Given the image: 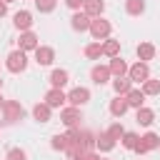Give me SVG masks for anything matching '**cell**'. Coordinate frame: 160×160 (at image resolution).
I'll list each match as a JSON object with an SVG mask.
<instances>
[{
    "mask_svg": "<svg viewBox=\"0 0 160 160\" xmlns=\"http://www.w3.org/2000/svg\"><path fill=\"white\" fill-rule=\"evenodd\" d=\"M122 132H125V130H122V125H120V122H112V125L108 128V135H110V138H112L115 142H118V140L122 138Z\"/></svg>",
    "mask_w": 160,
    "mask_h": 160,
    "instance_id": "obj_31",
    "label": "cell"
},
{
    "mask_svg": "<svg viewBox=\"0 0 160 160\" xmlns=\"http://www.w3.org/2000/svg\"><path fill=\"white\" fill-rule=\"evenodd\" d=\"M68 142H70L68 135H52V142H50V145H52V150H62V152H65Z\"/></svg>",
    "mask_w": 160,
    "mask_h": 160,
    "instance_id": "obj_29",
    "label": "cell"
},
{
    "mask_svg": "<svg viewBox=\"0 0 160 160\" xmlns=\"http://www.w3.org/2000/svg\"><path fill=\"white\" fill-rule=\"evenodd\" d=\"M155 148H160V135H155V132H145V135L138 140L135 152H138V155H145V152H150V150H155Z\"/></svg>",
    "mask_w": 160,
    "mask_h": 160,
    "instance_id": "obj_4",
    "label": "cell"
},
{
    "mask_svg": "<svg viewBox=\"0 0 160 160\" xmlns=\"http://www.w3.org/2000/svg\"><path fill=\"white\" fill-rule=\"evenodd\" d=\"M5 160H28V155H25V150H20V148H12V150H8Z\"/></svg>",
    "mask_w": 160,
    "mask_h": 160,
    "instance_id": "obj_32",
    "label": "cell"
},
{
    "mask_svg": "<svg viewBox=\"0 0 160 160\" xmlns=\"http://www.w3.org/2000/svg\"><path fill=\"white\" fill-rule=\"evenodd\" d=\"M135 122L138 125H142V128H150L152 122H155V112L150 110V108H138V112H135Z\"/></svg>",
    "mask_w": 160,
    "mask_h": 160,
    "instance_id": "obj_15",
    "label": "cell"
},
{
    "mask_svg": "<svg viewBox=\"0 0 160 160\" xmlns=\"http://www.w3.org/2000/svg\"><path fill=\"white\" fill-rule=\"evenodd\" d=\"M142 92H145V95H160V80L148 78V80L142 82Z\"/></svg>",
    "mask_w": 160,
    "mask_h": 160,
    "instance_id": "obj_26",
    "label": "cell"
},
{
    "mask_svg": "<svg viewBox=\"0 0 160 160\" xmlns=\"http://www.w3.org/2000/svg\"><path fill=\"white\" fill-rule=\"evenodd\" d=\"M5 68L10 70V72H22L25 68H28V58H25V52L18 48V50H12V52H8V58H5Z\"/></svg>",
    "mask_w": 160,
    "mask_h": 160,
    "instance_id": "obj_2",
    "label": "cell"
},
{
    "mask_svg": "<svg viewBox=\"0 0 160 160\" xmlns=\"http://www.w3.org/2000/svg\"><path fill=\"white\" fill-rule=\"evenodd\" d=\"M85 55H88L90 60H98V58L102 55V45H100V42H90V45L85 48Z\"/></svg>",
    "mask_w": 160,
    "mask_h": 160,
    "instance_id": "obj_28",
    "label": "cell"
},
{
    "mask_svg": "<svg viewBox=\"0 0 160 160\" xmlns=\"http://www.w3.org/2000/svg\"><path fill=\"white\" fill-rule=\"evenodd\" d=\"M125 100H128V108H135V110H138V108H142V102H145V92L130 88V90L125 92Z\"/></svg>",
    "mask_w": 160,
    "mask_h": 160,
    "instance_id": "obj_16",
    "label": "cell"
},
{
    "mask_svg": "<svg viewBox=\"0 0 160 160\" xmlns=\"http://www.w3.org/2000/svg\"><path fill=\"white\" fill-rule=\"evenodd\" d=\"M90 20H92V18H88L85 12L75 10V15L70 18V25H72V30H78V32H85V30L90 28Z\"/></svg>",
    "mask_w": 160,
    "mask_h": 160,
    "instance_id": "obj_13",
    "label": "cell"
},
{
    "mask_svg": "<svg viewBox=\"0 0 160 160\" xmlns=\"http://www.w3.org/2000/svg\"><path fill=\"white\" fill-rule=\"evenodd\" d=\"M5 12H8V2H2V0H0V18H2Z\"/></svg>",
    "mask_w": 160,
    "mask_h": 160,
    "instance_id": "obj_35",
    "label": "cell"
},
{
    "mask_svg": "<svg viewBox=\"0 0 160 160\" xmlns=\"http://www.w3.org/2000/svg\"><path fill=\"white\" fill-rule=\"evenodd\" d=\"M128 15H142L145 12V0H125Z\"/></svg>",
    "mask_w": 160,
    "mask_h": 160,
    "instance_id": "obj_25",
    "label": "cell"
},
{
    "mask_svg": "<svg viewBox=\"0 0 160 160\" xmlns=\"http://www.w3.org/2000/svg\"><path fill=\"white\" fill-rule=\"evenodd\" d=\"M0 88H2V80H0Z\"/></svg>",
    "mask_w": 160,
    "mask_h": 160,
    "instance_id": "obj_38",
    "label": "cell"
},
{
    "mask_svg": "<svg viewBox=\"0 0 160 160\" xmlns=\"http://www.w3.org/2000/svg\"><path fill=\"white\" fill-rule=\"evenodd\" d=\"M138 58H140L142 62L152 60V58H155V45H152V42H140V45H138Z\"/></svg>",
    "mask_w": 160,
    "mask_h": 160,
    "instance_id": "obj_23",
    "label": "cell"
},
{
    "mask_svg": "<svg viewBox=\"0 0 160 160\" xmlns=\"http://www.w3.org/2000/svg\"><path fill=\"white\" fill-rule=\"evenodd\" d=\"M88 100H90V90H88V88H72V90L68 92V102L75 105V108L85 105Z\"/></svg>",
    "mask_w": 160,
    "mask_h": 160,
    "instance_id": "obj_8",
    "label": "cell"
},
{
    "mask_svg": "<svg viewBox=\"0 0 160 160\" xmlns=\"http://www.w3.org/2000/svg\"><path fill=\"white\" fill-rule=\"evenodd\" d=\"M138 135L135 132H122V138H120V142H122V148H128V150H135V145H138Z\"/></svg>",
    "mask_w": 160,
    "mask_h": 160,
    "instance_id": "obj_27",
    "label": "cell"
},
{
    "mask_svg": "<svg viewBox=\"0 0 160 160\" xmlns=\"http://www.w3.org/2000/svg\"><path fill=\"white\" fill-rule=\"evenodd\" d=\"M55 5H58V0H35V8H38L40 12H52Z\"/></svg>",
    "mask_w": 160,
    "mask_h": 160,
    "instance_id": "obj_30",
    "label": "cell"
},
{
    "mask_svg": "<svg viewBox=\"0 0 160 160\" xmlns=\"http://www.w3.org/2000/svg\"><path fill=\"white\" fill-rule=\"evenodd\" d=\"M102 10H105V2H102V0H85V2H82V12H85L88 18H100Z\"/></svg>",
    "mask_w": 160,
    "mask_h": 160,
    "instance_id": "obj_11",
    "label": "cell"
},
{
    "mask_svg": "<svg viewBox=\"0 0 160 160\" xmlns=\"http://www.w3.org/2000/svg\"><path fill=\"white\" fill-rule=\"evenodd\" d=\"M90 35L100 42V40H105V38H110V30H112V25L108 22V20H102V18H92L90 20Z\"/></svg>",
    "mask_w": 160,
    "mask_h": 160,
    "instance_id": "obj_3",
    "label": "cell"
},
{
    "mask_svg": "<svg viewBox=\"0 0 160 160\" xmlns=\"http://www.w3.org/2000/svg\"><path fill=\"white\" fill-rule=\"evenodd\" d=\"M22 115H25V110L18 100H5V105H2V122L5 125H12V122L22 120Z\"/></svg>",
    "mask_w": 160,
    "mask_h": 160,
    "instance_id": "obj_1",
    "label": "cell"
},
{
    "mask_svg": "<svg viewBox=\"0 0 160 160\" xmlns=\"http://www.w3.org/2000/svg\"><path fill=\"white\" fill-rule=\"evenodd\" d=\"M82 160H100V155H95V152H90V150H88V152L82 155Z\"/></svg>",
    "mask_w": 160,
    "mask_h": 160,
    "instance_id": "obj_34",
    "label": "cell"
},
{
    "mask_svg": "<svg viewBox=\"0 0 160 160\" xmlns=\"http://www.w3.org/2000/svg\"><path fill=\"white\" fill-rule=\"evenodd\" d=\"M60 120H62L68 128H78V122L82 120V118H80V108H75V105L62 108V110H60Z\"/></svg>",
    "mask_w": 160,
    "mask_h": 160,
    "instance_id": "obj_7",
    "label": "cell"
},
{
    "mask_svg": "<svg viewBox=\"0 0 160 160\" xmlns=\"http://www.w3.org/2000/svg\"><path fill=\"white\" fill-rule=\"evenodd\" d=\"M112 88H115V92H118V95H125V92L132 88V80H130V78H125V75H122V78H115V80H112Z\"/></svg>",
    "mask_w": 160,
    "mask_h": 160,
    "instance_id": "obj_24",
    "label": "cell"
},
{
    "mask_svg": "<svg viewBox=\"0 0 160 160\" xmlns=\"http://www.w3.org/2000/svg\"><path fill=\"white\" fill-rule=\"evenodd\" d=\"M128 78H130L132 82H145V80L150 78V68H148V62L138 60L135 65H130V68H128Z\"/></svg>",
    "mask_w": 160,
    "mask_h": 160,
    "instance_id": "obj_5",
    "label": "cell"
},
{
    "mask_svg": "<svg viewBox=\"0 0 160 160\" xmlns=\"http://www.w3.org/2000/svg\"><path fill=\"white\" fill-rule=\"evenodd\" d=\"M90 78H92L95 85H105V82L110 80V68H108V65H95V68L90 70Z\"/></svg>",
    "mask_w": 160,
    "mask_h": 160,
    "instance_id": "obj_14",
    "label": "cell"
},
{
    "mask_svg": "<svg viewBox=\"0 0 160 160\" xmlns=\"http://www.w3.org/2000/svg\"><path fill=\"white\" fill-rule=\"evenodd\" d=\"M108 68H110V75H115V78H122V75H128V62H125L120 55H118V58H112Z\"/></svg>",
    "mask_w": 160,
    "mask_h": 160,
    "instance_id": "obj_18",
    "label": "cell"
},
{
    "mask_svg": "<svg viewBox=\"0 0 160 160\" xmlns=\"http://www.w3.org/2000/svg\"><path fill=\"white\" fill-rule=\"evenodd\" d=\"M100 45H102V55H108V58H118V52H120V40L105 38V42H100Z\"/></svg>",
    "mask_w": 160,
    "mask_h": 160,
    "instance_id": "obj_21",
    "label": "cell"
},
{
    "mask_svg": "<svg viewBox=\"0 0 160 160\" xmlns=\"http://www.w3.org/2000/svg\"><path fill=\"white\" fill-rule=\"evenodd\" d=\"M68 80H70V75H68V70H52L50 72V85L52 88H62V85H68Z\"/></svg>",
    "mask_w": 160,
    "mask_h": 160,
    "instance_id": "obj_22",
    "label": "cell"
},
{
    "mask_svg": "<svg viewBox=\"0 0 160 160\" xmlns=\"http://www.w3.org/2000/svg\"><path fill=\"white\" fill-rule=\"evenodd\" d=\"M50 110H52V108H50L48 102H38V105L32 108V118H35L38 122H48V120H50Z\"/></svg>",
    "mask_w": 160,
    "mask_h": 160,
    "instance_id": "obj_19",
    "label": "cell"
},
{
    "mask_svg": "<svg viewBox=\"0 0 160 160\" xmlns=\"http://www.w3.org/2000/svg\"><path fill=\"white\" fill-rule=\"evenodd\" d=\"M95 145H98L100 152H110V150L115 148V140H112L108 132H100V135H95Z\"/></svg>",
    "mask_w": 160,
    "mask_h": 160,
    "instance_id": "obj_20",
    "label": "cell"
},
{
    "mask_svg": "<svg viewBox=\"0 0 160 160\" xmlns=\"http://www.w3.org/2000/svg\"><path fill=\"white\" fill-rule=\"evenodd\" d=\"M100 160H105V158H100Z\"/></svg>",
    "mask_w": 160,
    "mask_h": 160,
    "instance_id": "obj_39",
    "label": "cell"
},
{
    "mask_svg": "<svg viewBox=\"0 0 160 160\" xmlns=\"http://www.w3.org/2000/svg\"><path fill=\"white\" fill-rule=\"evenodd\" d=\"M2 2H15V0H2Z\"/></svg>",
    "mask_w": 160,
    "mask_h": 160,
    "instance_id": "obj_37",
    "label": "cell"
},
{
    "mask_svg": "<svg viewBox=\"0 0 160 160\" xmlns=\"http://www.w3.org/2000/svg\"><path fill=\"white\" fill-rule=\"evenodd\" d=\"M40 42H38V35L35 32H30V30H22L20 32V40H18V48L22 50V52H28V50H35Z\"/></svg>",
    "mask_w": 160,
    "mask_h": 160,
    "instance_id": "obj_9",
    "label": "cell"
},
{
    "mask_svg": "<svg viewBox=\"0 0 160 160\" xmlns=\"http://www.w3.org/2000/svg\"><path fill=\"white\" fill-rule=\"evenodd\" d=\"M45 102H48L50 108H62V105L68 102V95L62 92V88H50V90L45 92Z\"/></svg>",
    "mask_w": 160,
    "mask_h": 160,
    "instance_id": "obj_6",
    "label": "cell"
},
{
    "mask_svg": "<svg viewBox=\"0 0 160 160\" xmlns=\"http://www.w3.org/2000/svg\"><path fill=\"white\" fill-rule=\"evenodd\" d=\"M82 2H85V0H65V5H68L70 10H80V8H82Z\"/></svg>",
    "mask_w": 160,
    "mask_h": 160,
    "instance_id": "obj_33",
    "label": "cell"
},
{
    "mask_svg": "<svg viewBox=\"0 0 160 160\" xmlns=\"http://www.w3.org/2000/svg\"><path fill=\"white\" fill-rule=\"evenodd\" d=\"M2 105H5V100H2V95H0V110H2Z\"/></svg>",
    "mask_w": 160,
    "mask_h": 160,
    "instance_id": "obj_36",
    "label": "cell"
},
{
    "mask_svg": "<svg viewBox=\"0 0 160 160\" xmlns=\"http://www.w3.org/2000/svg\"><path fill=\"white\" fill-rule=\"evenodd\" d=\"M12 22H15L18 30H30V28H32V15H30L28 10H18V12L12 15Z\"/></svg>",
    "mask_w": 160,
    "mask_h": 160,
    "instance_id": "obj_12",
    "label": "cell"
},
{
    "mask_svg": "<svg viewBox=\"0 0 160 160\" xmlns=\"http://www.w3.org/2000/svg\"><path fill=\"white\" fill-rule=\"evenodd\" d=\"M125 112H128V100H125V95H118L115 100H110V115L122 118Z\"/></svg>",
    "mask_w": 160,
    "mask_h": 160,
    "instance_id": "obj_17",
    "label": "cell"
},
{
    "mask_svg": "<svg viewBox=\"0 0 160 160\" xmlns=\"http://www.w3.org/2000/svg\"><path fill=\"white\" fill-rule=\"evenodd\" d=\"M52 60H55V50L52 48H48V45H38L35 48V62L38 65H52Z\"/></svg>",
    "mask_w": 160,
    "mask_h": 160,
    "instance_id": "obj_10",
    "label": "cell"
}]
</instances>
